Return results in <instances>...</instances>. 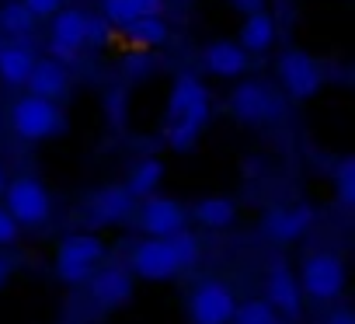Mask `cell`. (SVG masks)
<instances>
[{
	"instance_id": "cell-25",
	"label": "cell",
	"mask_w": 355,
	"mask_h": 324,
	"mask_svg": "<svg viewBox=\"0 0 355 324\" xmlns=\"http://www.w3.org/2000/svg\"><path fill=\"white\" fill-rule=\"evenodd\" d=\"M101 18H105L108 25H119V28H125L129 22H136L129 0H101Z\"/></svg>"
},
{
	"instance_id": "cell-4",
	"label": "cell",
	"mask_w": 355,
	"mask_h": 324,
	"mask_svg": "<svg viewBox=\"0 0 355 324\" xmlns=\"http://www.w3.org/2000/svg\"><path fill=\"white\" fill-rule=\"evenodd\" d=\"M4 199H8V213L18 227H39L49 220L53 199H49L46 185L32 175H18L15 182H8Z\"/></svg>"
},
{
	"instance_id": "cell-11",
	"label": "cell",
	"mask_w": 355,
	"mask_h": 324,
	"mask_svg": "<svg viewBox=\"0 0 355 324\" xmlns=\"http://www.w3.org/2000/svg\"><path fill=\"white\" fill-rule=\"evenodd\" d=\"M265 296H268L265 303H268L275 314H286V317L300 314V282H296V275H293V268H289L286 262H275V265L268 268Z\"/></svg>"
},
{
	"instance_id": "cell-2",
	"label": "cell",
	"mask_w": 355,
	"mask_h": 324,
	"mask_svg": "<svg viewBox=\"0 0 355 324\" xmlns=\"http://www.w3.org/2000/svg\"><path fill=\"white\" fill-rule=\"evenodd\" d=\"M196 258H199V241L189 230H178L171 237H150V241H143L132 251L129 268L139 279L164 282V279H174L182 268L196 265Z\"/></svg>"
},
{
	"instance_id": "cell-19",
	"label": "cell",
	"mask_w": 355,
	"mask_h": 324,
	"mask_svg": "<svg viewBox=\"0 0 355 324\" xmlns=\"http://www.w3.org/2000/svg\"><path fill=\"white\" fill-rule=\"evenodd\" d=\"M160 178H164V164L150 157V160H143V164L132 168V175H129V182H125L122 189H125L132 199H150V196L157 192Z\"/></svg>"
},
{
	"instance_id": "cell-28",
	"label": "cell",
	"mask_w": 355,
	"mask_h": 324,
	"mask_svg": "<svg viewBox=\"0 0 355 324\" xmlns=\"http://www.w3.org/2000/svg\"><path fill=\"white\" fill-rule=\"evenodd\" d=\"M84 42L105 46V42H108V22H105V18H87V35H84Z\"/></svg>"
},
{
	"instance_id": "cell-5",
	"label": "cell",
	"mask_w": 355,
	"mask_h": 324,
	"mask_svg": "<svg viewBox=\"0 0 355 324\" xmlns=\"http://www.w3.org/2000/svg\"><path fill=\"white\" fill-rule=\"evenodd\" d=\"M101 258H105V241H98L94 234H73L56 251V272L67 282H84L94 275V265Z\"/></svg>"
},
{
	"instance_id": "cell-22",
	"label": "cell",
	"mask_w": 355,
	"mask_h": 324,
	"mask_svg": "<svg viewBox=\"0 0 355 324\" xmlns=\"http://www.w3.org/2000/svg\"><path fill=\"white\" fill-rule=\"evenodd\" d=\"M125 35L132 46L139 49H150V46H164L167 42V25L160 18H136L125 25Z\"/></svg>"
},
{
	"instance_id": "cell-24",
	"label": "cell",
	"mask_w": 355,
	"mask_h": 324,
	"mask_svg": "<svg viewBox=\"0 0 355 324\" xmlns=\"http://www.w3.org/2000/svg\"><path fill=\"white\" fill-rule=\"evenodd\" d=\"M32 25H35V18L25 11V4H8L0 11V28L11 32V35H28Z\"/></svg>"
},
{
	"instance_id": "cell-17",
	"label": "cell",
	"mask_w": 355,
	"mask_h": 324,
	"mask_svg": "<svg viewBox=\"0 0 355 324\" xmlns=\"http://www.w3.org/2000/svg\"><path fill=\"white\" fill-rule=\"evenodd\" d=\"M91 293H94V300L101 307L125 303V296H129V272L125 268H105V272H98L94 282H91Z\"/></svg>"
},
{
	"instance_id": "cell-26",
	"label": "cell",
	"mask_w": 355,
	"mask_h": 324,
	"mask_svg": "<svg viewBox=\"0 0 355 324\" xmlns=\"http://www.w3.org/2000/svg\"><path fill=\"white\" fill-rule=\"evenodd\" d=\"M338 199H341L345 206L355 203V160H352V157H345L341 168H338Z\"/></svg>"
},
{
	"instance_id": "cell-23",
	"label": "cell",
	"mask_w": 355,
	"mask_h": 324,
	"mask_svg": "<svg viewBox=\"0 0 355 324\" xmlns=\"http://www.w3.org/2000/svg\"><path fill=\"white\" fill-rule=\"evenodd\" d=\"M230 324H279V314L265 300H248L234 310Z\"/></svg>"
},
{
	"instance_id": "cell-20",
	"label": "cell",
	"mask_w": 355,
	"mask_h": 324,
	"mask_svg": "<svg viewBox=\"0 0 355 324\" xmlns=\"http://www.w3.org/2000/svg\"><path fill=\"white\" fill-rule=\"evenodd\" d=\"M192 216L202 223V227H230L234 220H237V206L230 203V199H202V203H196L192 206Z\"/></svg>"
},
{
	"instance_id": "cell-1",
	"label": "cell",
	"mask_w": 355,
	"mask_h": 324,
	"mask_svg": "<svg viewBox=\"0 0 355 324\" xmlns=\"http://www.w3.org/2000/svg\"><path fill=\"white\" fill-rule=\"evenodd\" d=\"M209 112H213L209 91L196 77L182 74V77L174 80L171 101H167V129H164L167 143L174 150H192L199 143V133L209 122Z\"/></svg>"
},
{
	"instance_id": "cell-3",
	"label": "cell",
	"mask_w": 355,
	"mask_h": 324,
	"mask_svg": "<svg viewBox=\"0 0 355 324\" xmlns=\"http://www.w3.org/2000/svg\"><path fill=\"white\" fill-rule=\"evenodd\" d=\"M11 129H15V136H21V139H28V143H39V139L60 136V133L67 129V119H63V112L56 108V101L25 94V98H18L15 108H11Z\"/></svg>"
},
{
	"instance_id": "cell-13",
	"label": "cell",
	"mask_w": 355,
	"mask_h": 324,
	"mask_svg": "<svg viewBox=\"0 0 355 324\" xmlns=\"http://www.w3.org/2000/svg\"><path fill=\"white\" fill-rule=\"evenodd\" d=\"M202 63H206V70L216 74V77H241V74L248 70V53H244L237 42L220 39V42H209V46H206Z\"/></svg>"
},
{
	"instance_id": "cell-10",
	"label": "cell",
	"mask_w": 355,
	"mask_h": 324,
	"mask_svg": "<svg viewBox=\"0 0 355 324\" xmlns=\"http://www.w3.org/2000/svg\"><path fill=\"white\" fill-rule=\"evenodd\" d=\"M185 223H189V210L182 203L157 199V196H150L143 203V230L150 237H171L178 230H185Z\"/></svg>"
},
{
	"instance_id": "cell-34",
	"label": "cell",
	"mask_w": 355,
	"mask_h": 324,
	"mask_svg": "<svg viewBox=\"0 0 355 324\" xmlns=\"http://www.w3.org/2000/svg\"><path fill=\"white\" fill-rule=\"evenodd\" d=\"M4 189H8V175H4V168H0V196H4Z\"/></svg>"
},
{
	"instance_id": "cell-8",
	"label": "cell",
	"mask_w": 355,
	"mask_h": 324,
	"mask_svg": "<svg viewBox=\"0 0 355 324\" xmlns=\"http://www.w3.org/2000/svg\"><path fill=\"white\" fill-rule=\"evenodd\" d=\"M300 282H303L306 296H313V300H334L345 289V265H341L338 255L317 251V255H310L303 262Z\"/></svg>"
},
{
	"instance_id": "cell-16",
	"label": "cell",
	"mask_w": 355,
	"mask_h": 324,
	"mask_svg": "<svg viewBox=\"0 0 355 324\" xmlns=\"http://www.w3.org/2000/svg\"><path fill=\"white\" fill-rule=\"evenodd\" d=\"M84 35H87V15L84 11L70 8V11H56L53 15V39L49 42H60L67 49H80Z\"/></svg>"
},
{
	"instance_id": "cell-33",
	"label": "cell",
	"mask_w": 355,
	"mask_h": 324,
	"mask_svg": "<svg viewBox=\"0 0 355 324\" xmlns=\"http://www.w3.org/2000/svg\"><path fill=\"white\" fill-rule=\"evenodd\" d=\"M8 275H11V262H8V258H0V286L8 282Z\"/></svg>"
},
{
	"instance_id": "cell-35",
	"label": "cell",
	"mask_w": 355,
	"mask_h": 324,
	"mask_svg": "<svg viewBox=\"0 0 355 324\" xmlns=\"http://www.w3.org/2000/svg\"><path fill=\"white\" fill-rule=\"evenodd\" d=\"M0 46H4V42H0Z\"/></svg>"
},
{
	"instance_id": "cell-15",
	"label": "cell",
	"mask_w": 355,
	"mask_h": 324,
	"mask_svg": "<svg viewBox=\"0 0 355 324\" xmlns=\"http://www.w3.org/2000/svg\"><path fill=\"white\" fill-rule=\"evenodd\" d=\"M132 213V196L125 189H105L91 203V220L94 223H119Z\"/></svg>"
},
{
	"instance_id": "cell-31",
	"label": "cell",
	"mask_w": 355,
	"mask_h": 324,
	"mask_svg": "<svg viewBox=\"0 0 355 324\" xmlns=\"http://www.w3.org/2000/svg\"><path fill=\"white\" fill-rule=\"evenodd\" d=\"M230 4L237 8V11H244V15H254V11H265L261 4L265 0H230Z\"/></svg>"
},
{
	"instance_id": "cell-30",
	"label": "cell",
	"mask_w": 355,
	"mask_h": 324,
	"mask_svg": "<svg viewBox=\"0 0 355 324\" xmlns=\"http://www.w3.org/2000/svg\"><path fill=\"white\" fill-rule=\"evenodd\" d=\"M129 4H132L136 18H160V11H164V0H129Z\"/></svg>"
},
{
	"instance_id": "cell-14",
	"label": "cell",
	"mask_w": 355,
	"mask_h": 324,
	"mask_svg": "<svg viewBox=\"0 0 355 324\" xmlns=\"http://www.w3.org/2000/svg\"><path fill=\"white\" fill-rule=\"evenodd\" d=\"M241 42V49L244 53H265L272 42H275V18L268 15V11H254V15H248L244 18V25H241V35H237Z\"/></svg>"
},
{
	"instance_id": "cell-7",
	"label": "cell",
	"mask_w": 355,
	"mask_h": 324,
	"mask_svg": "<svg viewBox=\"0 0 355 324\" xmlns=\"http://www.w3.org/2000/svg\"><path fill=\"white\" fill-rule=\"evenodd\" d=\"M234 310H237V300L227 282L206 279L192 289V300H189L192 324H230Z\"/></svg>"
},
{
	"instance_id": "cell-32",
	"label": "cell",
	"mask_w": 355,
	"mask_h": 324,
	"mask_svg": "<svg viewBox=\"0 0 355 324\" xmlns=\"http://www.w3.org/2000/svg\"><path fill=\"white\" fill-rule=\"evenodd\" d=\"M327 324H355V317H352V310H334L327 317Z\"/></svg>"
},
{
	"instance_id": "cell-27",
	"label": "cell",
	"mask_w": 355,
	"mask_h": 324,
	"mask_svg": "<svg viewBox=\"0 0 355 324\" xmlns=\"http://www.w3.org/2000/svg\"><path fill=\"white\" fill-rule=\"evenodd\" d=\"M21 4L32 18H53L56 11H63V0H21Z\"/></svg>"
},
{
	"instance_id": "cell-9",
	"label": "cell",
	"mask_w": 355,
	"mask_h": 324,
	"mask_svg": "<svg viewBox=\"0 0 355 324\" xmlns=\"http://www.w3.org/2000/svg\"><path fill=\"white\" fill-rule=\"evenodd\" d=\"M230 112H234L241 122H248V126H261V122L275 119V115L282 112V105H279L275 91L265 87L261 80H244V84L234 87V94H230Z\"/></svg>"
},
{
	"instance_id": "cell-12",
	"label": "cell",
	"mask_w": 355,
	"mask_h": 324,
	"mask_svg": "<svg viewBox=\"0 0 355 324\" xmlns=\"http://www.w3.org/2000/svg\"><path fill=\"white\" fill-rule=\"evenodd\" d=\"M28 91L35 94V98H46V101H60L63 94H67V87H70V77H67V67L63 63H56V60H35V67H32V74H28Z\"/></svg>"
},
{
	"instance_id": "cell-29",
	"label": "cell",
	"mask_w": 355,
	"mask_h": 324,
	"mask_svg": "<svg viewBox=\"0 0 355 324\" xmlns=\"http://www.w3.org/2000/svg\"><path fill=\"white\" fill-rule=\"evenodd\" d=\"M18 223L11 220V213L8 210H0V248H8V244H15L18 241Z\"/></svg>"
},
{
	"instance_id": "cell-6",
	"label": "cell",
	"mask_w": 355,
	"mask_h": 324,
	"mask_svg": "<svg viewBox=\"0 0 355 324\" xmlns=\"http://www.w3.org/2000/svg\"><path fill=\"white\" fill-rule=\"evenodd\" d=\"M279 80H282V87H286L289 98L306 101V98H313L320 91L324 70H320V63L313 56H306L300 49H289V53L279 56Z\"/></svg>"
},
{
	"instance_id": "cell-18",
	"label": "cell",
	"mask_w": 355,
	"mask_h": 324,
	"mask_svg": "<svg viewBox=\"0 0 355 324\" xmlns=\"http://www.w3.org/2000/svg\"><path fill=\"white\" fill-rule=\"evenodd\" d=\"M35 67V56L25 46H0V80L4 84H25Z\"/></svg>"
},
{
	"instance_id": "cell-21",
	"label": "cell",
	"mask_w": 355,
	"mask_h": 324,
	"mask_svg": "<svg viewBox=\"0 0 355 324\" xmlns=\"http://www.w3.org/2000/svg\"><path fill=\"white\" fill-rule=\"evenodd\" d=\"M310 220H313V213H310V206H296V210H279L272 220H268V230L279 237V241H293L296 234H303L306 227H310Z\"/></svg>"
}]
</instances>
